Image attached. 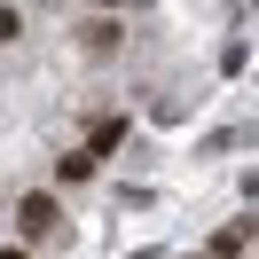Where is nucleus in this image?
I'll use <instances>...</instances> for the list:
<instances>
[{"instance_id":"7","label":"nucleus","mask_w":259,"mask_h":259,"mask_svg":"<svg viewBox=\"0 0 259 259\" xmlns=\"http://www.w3.org/2000/svg\"><path fill=\"white\" fill-rule=\"evenodd\" d=\"M95 8H118V0H95Z\"/></svg>"},{"instance_id":"6","label":"nucleus","mask_w":259,"mask_h":259,"mask_svg":"<svg viewBox=\"0 0 259 259\" xmlns=\"http://www.w3.org/2000/svg\"><path fill=\"white\" fill-rule=\"evenodd\" d=\"M0 259H32V251H24V243H8V251H0Z\"/></svg>"},{"instance_id":"8","label":"nucleus","mask_w":259,"mask_h":259,"mask_svg":"<svg viewBox=\"0 0 259 259\" xmlns=\"http://www.w3.org/2000/svg\"><path fill=\"white\" fill-rule=\"evenodd\" d=\"M204 259H212V251H204Z\"/></svg>"},{"instance_id":"2","label":"nucleus","mask_w":259,"mask_h":259,"mask_svg":"<svg viewBox=\"0 0 259 259\" xmlns=\"http://www.w3.org/2000/svg\"><path fill=\"white\" fill-rule=\"evenodd\" d=\"M118 142H126V118H95L87 126V157H110Z\"/></svg>"},{"instance_id":"5","label":"nucleus","mask_w":259,"mask_h":259,"mask_svg":"<svg viewBox=\"0 0 259 259\" xmlns=\"http://www.w3.org/2000/svg\"><path fill=\"white\" fill-rule=\"evenodd\" d=\"M24 32V16H16V8H0V39H16Z\"/></svg>"},{"instance_id":"1","label":"nucleus","mask_w":259,"mask_h":259,"mask_svg":"<svg viewBox=\"0 0 259 259\" xmlns=\"http://www.w3.org/2000/svg\"><path fill=\"white\" fill-rule=\"evenodd\" d=\"M16 228H24V236H55V196H48V189H32V196L16 204Z\"/></svg>"},{"instance_id":"3","label":"nucleus","mask_w":259,"mask_h":259,"mask_svg":"<svg viewBox=\"0 0 259 259\" xmlns=\"http://www.w3.org/2000/svg\"><path fill=\"white\" fill-rule=\"evenodd\" d=\"M243 243H251V220H228V228H220V236H212V259H236V251H243Z\"/></svg>"},{"instance_id":"4","label":"nucleus","mask_w":259,"mask_h":259,"mask_svg":"<svg viewBox=\"0 0 259 259\" xmlns=\"http://www.w3.org/2000/svg\"><path fill=\"white\" fill-rule=\"evenodd\" d=\"M87 173H95V157H87V149H71V157L55 165V181H87Z\"/></svg>"}]
</instances>
